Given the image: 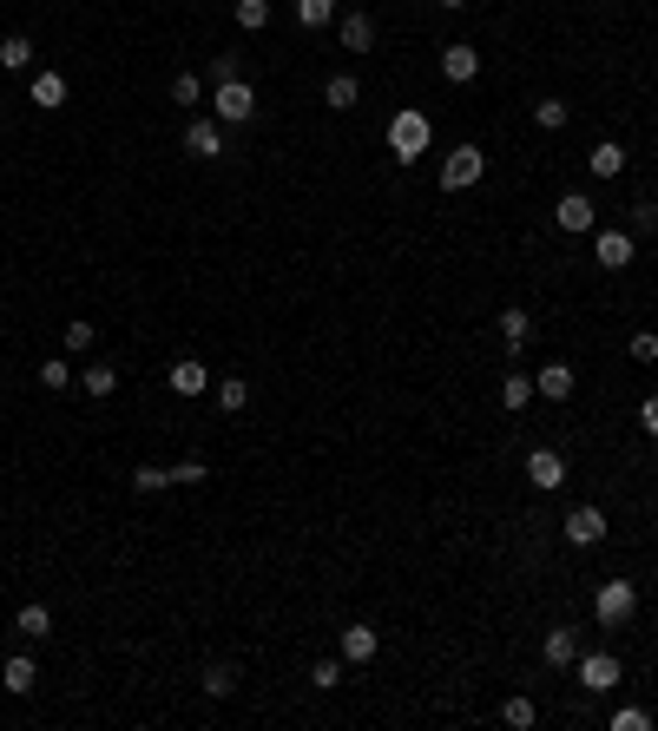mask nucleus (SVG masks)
Wrapping results in <instances>:
<instances>
[{
	"mask_svg": "<svg viewBox=\"0 0 658 731\" xmlns=\"http://www.w3.org/2000/svg\"><path fill=\"white\" fill-rule=\"evenodd\" d=\"M586 165H593V178H619V172H626V145H619V139H599Z\"/></svg>",
	"mask_w": 658,
	"mask_h": 731,
	"instance_id": "nucleus-18",
	"label": "nucleus"
},
{
	"mask_svg": "<svg viewBox=\"0 0 658 731\" xmlns=\"http://www.w3.org/2000/svg\"><path fill=\"white\" fill-rule=\"evenodd\" d=\"M211 80H244V60H237V53H218V60H211Z\"/></svg>",
	"mask_w": 658,
	"mask_h": 731,
	"instance_id": "nucleus-40",
	"label": "nucleus"
},
{
	"mask_svg": "<svg viewBox=\"0 0 658 731\" xmlns=\"http://www.w3.org/2000/svg\"><path fill=\"white\" fill-rule=\"evenodd\" d=\"M66 382H73L66 356H47V363H40V389H66Z\"/></svg>",
	"mask_w": 658,
	"mask_h": 731,
	"instance_id": "nucleus-35",
	"label": "nucleus"
},
{
	"mask_svg": "<svg viewBox=\"0 0 658 731\" xmlns=\"http://www.w3.org/2000/svg\"><path fill=\"white\" fill-rule=\"evenodd\" d=\"M310 685H316V692H336V685H343V659H316Z\"/></svg>",
	"mask_w": 658,
	"mask_h": 731,
	"instance_id": "nucleus-34",
	"label": "nucleus"
},
{
	"mask_svg": "<svg viewBox=\"0 0 658 731\" xmlns=\"http://www.w3.org/2000/svg\"><path fill=\"white\" fill-rule=\"evenodd\" d=\"M573 672H580V685L593 692V699L619 685V659H612V652H580V659H573Z\"/></svg>",
	"mask_w": 658,
	"mask_h": 731,
	"instance_id": "nucleus-6",
	"label": "nucleus"
},
{
	"mask_svg": "<svg viewBox=\"0 0 658 731\" xmlns=\"http://www.w3.org/2000/svg\"><path fill=\"white\" fill-rule=\"evenodd\" d=\"M527 481H533L540 494L566 488V455H560V448H533V455H527Z\"/></svg>",
	"mask_w": 658,
	"mask_h": 731,
	"instance_id": "nucleus-8",
	"label": "nucleus"
},
{
	"mask_svg": "<svg viewBox=\"0 0 658 731\" xmlns=\"http://www.w3.org/2000/svg\"><path fill=\"white\" fill-rule=\"evenodd\" d=\"M632 613H639V587H632V580H606V587L593 593V620L599 626H626Z\"/></svg>",
	"mask_w": 658,
	"mask_h": 731,
	"instance_id": "nucleus-3",
	"label": "nucleus"
},
{
	"mask_svg": "<svg viewBox=\"0 0 658 731\" xmlns=\"http://www.w3.org/2000/svg\"><path fill=\"white\" fill-rule=\"evenodd\" d=\"M527 402H533V376H527V369H514V376L501 382V409H527Z\"/></svg>",
	"mask_w": 658,
	"mask_h": 731,
	"instance_id": "nucleus-25",
	"label": "nucleus"
},
{
	"mask_svg": "<svg viewBox=\"0 0 658 731\" xmlns=\"http://www.w3.org/2000/svg\"><path fill=\"white\" fill-rule=\"evenodd\" d=\"M639 429L658 442V396H645V402H639Z\"/></svg>",
	"mask_w": 658,
	"mask_h": 731,
	"instance_id": "nucleus-42",
	"label": "nucleus"
},
{
	"mask_svg": "<svg viewBox=\"0 0 658 731\" xmlns=\"http://www.w3.org/2000/svg\"><path fill=\"white\" fill-rule=\"evenodd\" d=\"M211 119H218V126H251L257 119V93L244 80H224L218 93H211Z\"/></svg>",
	"mask_w": 658,
	"mask_h": 731,
	"instance_id": "nucleus-2",
	"label": "nucleus"
},
{
	"mask_svg": "<svg viewBox=\"0 0 658 731\" xmlns=\"http://www.w3.org/2000/svg\"><path fill=\"white\" fill-rule=\"evenodd\" d=\"M428 145H435L428 112H422V106H402V112L389 119V159H395V165H415V159H428Z\"/></svg>",
	"mask_w": 658,
	"mask_h": 731,
	"instance_id": "nucleus-1",
	"label": "nucleus"
},
{
	"mask_svg": "<svg viewBox=\"0 0 658 731\" xmlns=\"http://www.w3.org/2000/svg\"><path fill=\"white\" fill-rule=\"evenodd\" d=\"M593 218H599V205L586 191H566L560 205H553V224H560V231H593Z\"/></svg>",
	"mask_w": 658,
	"mask_h": 731,
	"instance_id": "nucleus-9",
	"label": "nucleus"
},
{
	"mask_svg": "<svg viewBox=\"0 0 658 731\" xmlns=\"http://www.w3.org/2000/svg\"><path fill=\"white\" fill-rule=\"evenodd\" d=\"M560 534H566L573 547H599V541H606V508H593V501H586V508H573V514L560 521Z\"/></svg>",
	"mask_w": 658,
	"mask_h": 731,
	"instance_id": "nucleus-5",
	"label": "nucleus"
},
{
	"mask_svg": "<svg viewBox=\"0 0 658 731\" xmlns=\"http://www.w3.org/2000/svg\"><path fill=\"white\" fill-rule=\"evenodd\" d=\"M593 257H599V271H626L632 257H639V238H632V231H599Z\"/></svg>",
	"mask_w": 658,
	"mask_h": 731,
	"instance_id": "nucleus-7",
	"label": "nucleus"
},
{
	"mask_svg": "<svg viewBox=\"0 0 658 731\" xmlns=\"http://www.w3.org/2000/svg\"><path fill=\"white\" fill-rule=\"evenodd\" d=\"M329 14H336V0H297V27H310V33H323Z\"/></svg>",
	"mask_w": 658,
	"mask_h": 731,
	"instance_id": "nucleus-27",
	"label": "nucleus"
},
{
	"mask_svg": "<svg viewBox=\"0 0 658 731\" xmlns=\"http://www.w3.org/2000/svg\"><path fill=\"white\" fill-rule=\"evenodd\" d=\"M573 659H580V633H573V626H553L547 633V666H573Z\"/></svg>",
	"mask_w": 658,
	"mask_h": 731,
	"instance_id": "nucleus-17",
	"label": "nucleus"
},
{
	"mask_svg": "<svg viewBox=\"0 0 658 731\" xmlns=\"http://www.w3.org/2000/svg\"><path fill=\"white\" fill-rule=\"evenodd\" d=\"M172 481L178 488H198V481H211V468L204 461H172Z\"/></svg>",
	"mask_w": 658,
	"mask_h": 731,
	"instance_id": "nucleus-38",
	"label": "nucleus"
},
{
	"mask_svg": "<svg viewBox=\"0 0 658 731\" xmlns=\"http://www.w3.org/2000/svg\"><path fill=\"white\" fill-rule=\"evenodd\" d=\"M626 350H632V363H658V330H639Z\"/></svg>",
	"mask_w": 658,
	"mask_h": 731,
	"instance_id": "nucleus-39",
	"label": "nucleus"
},
{
	"mask_svg": "<svg viewBox=\"0 0 658 731\" xmlns=\"http://www.w3.org/2000/svg\"><path fill=\"white\" fill-rule=\"evenodd\" d=\"M336 40H343V53H369V47H376V40H382V33H376V20H369V14H362V7H356V14H343V27H336Z\"/></svg>",
	"mask_w": 658,
	"mask_h": 731,
	"instance_id": "nucleus-11",
	"label": "nucleus"
},
{
	"mask_svg": "<svg viewBox=\"0 0 658 731\" xmlns=\"http://www.w3.org/2000/svg\"><path fill=\"white\" fill-rule=\"evenodd\" d=\"M435 7H468V0H435Z\"/></svg>",
	"mask_w": 658,
	"mask_h": 731,
	"instance_id": "nucleus-43",
	"label": "nucleus"
},
{
	"mask_svg": "<svg viewBox=\"0 0 658 731\" xmlns=\"http://www.w3.org/2000/svg\"><path fill=\"white\" fill-rule=\"evenodd\" d=\"M204 389H211V369L198 363V356H185V363H172V396H204Z\"/></svg>",
	"mask_w": 658,
	"mask_h": 731,
	"instance_id": "nucleus-13",
	"label": "nucleus"
},
{
	"mask_svg": "<svg viewBox=\"0 0 658 731\" xmlns=\"http://www.w3.org/2000/svg\"><path fill=\"white\" fill-rule=\"evenodd\" d=\"M93 343H99V330H93L86 317H73V323H66V356H86Z\"/></svg>",
	"mask_w": 658,
	"mask_h": 731,
	"instance_id": "nucleus-30",
	"label": "nucleus"
},
{
	"mask_svg": "<svg viewBox=\"0 0 658 731\" xmlns=\"http://www.w3.org/2000/svg\"><path fill=\"white\" fill-rule=\"evenodd\" d=\"M501 725H514V731H533V725H540L533 699H507V705H501Z\"/></svg>",
	"mask_w": 658,
	"mask_h": 731,
	"instance_id": "nucleus-32",
	"label": "nucleus"
},
{
	"mask_svg": "<svg viewBox=\"0 0 658 731\" xmlns=\"http://www.w3.org/2000/svg\"><path fill=\"white\" fill-rule=\"evenodd\" d=\"M566 119H573V106H566V99H540V106H533V126H540V132H560Z\"/></svg>",
	"mask_w": 658,
	"mask_h": 731,
	"instance_id": "nucleus-26",
	"label": "nucleus"
},
{
	"mask_svg": "<svg viewBox=\"0 0 658 731\" xmlns=\"http://www.w3.org/2000/svg\"><path fill=\"white\" fill-rule=\"evenodd\" d=\"M231 14H237V27H244V33H257V27H270V0H237Z\"/></svg>",
	"mask_w": 658,
	"mask_h": 731,
	"instance_id": "nucleus-29",
	"label": "nucleus"
},
{
	"mask_svg": "<svg viewBox=\"0 0 658 731\" xmlns=\"http://www.w3.org/2000/svg\"><path fill=\"white\" fill-rule=\"evenodd\" d=\"M356 99H362V86L349 80V73H329V80H323V106H329V112H349Z\"/></svg>",
	"mask_w": 658,
	"mask_h": 731,
	"instance_id": "nucleus-19",
	"label": "nucleus"
},
{
	"mask_svg": "<svg viewBox=\"0 0 658 731\" xmlns=\"http://www.w3.org/2000/svg\"><path fill=\"white\" fill-rule=\"evenodd\" d=\"M501 336H507V350H527L533 343V317L527 310H501Z\"/></svg>",
	"mask_w": 658,
	"mask_h": 731,
	"instance_id": "nucleus-23",
	"label": "nucleus"
},
{
	"mask_svg": "<svg viewBox=\"0 0 658 731\" xmlns=\"http://www.w3.org/2000/svg\"><path fill=\"white\" fill-rule=\"evenodd\" d=\"M481 172H487V152H481V145H455V152L441 159V185H448V191H468Z\"/></svg>",
	"mask_w": 658,
	"mask_h": 731,
	"instance_id": "nucleus-4",
	"label": "nucleus"
},
{
	"mask_svg": "<svg viewBox=\"0 0 658 731\" xmlns=\"http://www.w3.org/2000/svg\"><path fill=\"white\" fill-rule=\"evenodd\" d=\"M573 382H580V376H573V363H547L540 376H533V396H547V402H566V396H573Z\"/></svg>",
	"mask_w": 658,
	"mask_h": 731,
	"instance_id": "nucleus-12",
	"label": "nucleus"
},
{
	"mask_svg": "<svg viewBox=\"0 0 658 731\" xmlns=\"http://www.w3.org/2000/svg\"><path fill=\"white\" fill-rule=\"evenodd\" d=\"M132 488H139V494H158V488H172V468H158V461H145V468H132Z\"/></svg>",
	"mask_w": 658,
	"mask_h": 731,
	"instance_id": "nucleus-31",
	"label": "nucleus"
},
{
	"mask_svg": "<svg viewBox=\"0 0 658 731\" xmlns=\"http://www.w3.org/2000/svg\"><path fill=\"white\" fill-rule=\"evenodd\" d=\"M33 106H66V73H33Z\"/></svg>",
	"mask_w": 658,
	"mask_h": 731,
	"instance_id": "nucleus-22",
	"label": "nucleus"
},
{
	"mask_svg": "<svg viewBox=\"0 0 658 731\" xmlns=\"http://www.w3.org/2000/svg\"><path fill=\"white\" fill-rule=\"evenodd\" d=\"M612 731H652V712H645V705H626V712H612Z\"/></svg>",
	"mask_w": 658,
	"mask_h": 731,
	"instance_id": "nucleus-36",
	"label": "nucleus"
},
{
	"mask_svg": "<svg viewBox=\"0 0 658 731\" xmlns=\"http://www.w3.org/2000/svg\"><path fill=\"white\" fill-rule=\"evenodd\" d=\"M33 679H40V672H33V659H27V652H14V659L0 666V685H7L14 699H27V692H33Z\"/></svg>",
	"mask_w": 658,
	"mask_h": 731,
	"instance_id": "nucleus-16",
	"label": "nucleus"
},
{
	"mask_svg": "<svg viewBox=\"0 0 658 731\" xmlns=\"http://www.w3.org/2000/svg\"><path fill=\"white\" fill-rule=\"evenodd\" d=\"M211 396H218V415H237L244 402H251V382H244V376H224V382H211Z\"/></svg>",
	"mask_w": 658,
	"mask_h": 731,
	"instance_id": "nucleus-21",
	"label": "nucleus"
},
{
	"mask_svg": "<svg viewBox=\"0 0 658 731\" xmlns=\"http://www.w3.org/2000/svg\"><path fill=\"white\" fill-rule=\"evenodd\" d=\"M639 231H658V205H645V198L632 205V238H639Z\"/></svg>",
	"mask_w": 658,
	"mask_h": 731,
	"instance_id": "nucleus-41",
	"label": "nucleus"
},
{
	"mask_svg": "<svg viewBox=\"0 0 658 731\" xmlns=\"http://www.w3.org/2000/svg\"><path fill=\"white\" fill-rule=\"evenodd\" d=\"M172 99H178V106H198V99H204V80H198V73H178V80H172Z\"/></svg>",
	"mask_w": 658,
	"mask_h": 731,
	"instance_id": "nucleus-37",
	"label": "nucleus"
},
{
	"mask_svg": "<svg viewBox=\"0 0 658 731\" xmlns=\"http://www.w3.org/2000/svg\"><path fill=\"white\" fill-rule=\"evenodd\" d=\"M441 73H448V80H455V86H468L474 73H481V53H474L468 40H455V47L441 53Z\"/></svg>",
	"mask_w": 658,
	"mask_h": 731,
	"instance_id": "nucleus-14",
	"label": "nucleus"
},
{
	"mask_svg": "<svg viewBox=\"0 0 658 731\" xmlns=\"http://www.w3.org/2000/svg\"><path fill=\"white\" fill-rule=\"evenodd\" d=\"M237 692V672L231 666H204V699H231Z\"/></svg>",
	"mask_w": 658,
	"mask_h": 731,
	"instance_id": "nucleus-28",
	"label": "nucleus"
},
{
	"mask_svg": "<svg viewBox=\"0 0 658 731\" xmlns=\"http://www.w3.org/2000/svg\"><path fill=\"white\" fill-rule=\"evenodd\" d=\"M376 652H382L376 626H343V659H356V666H362V659H376Z\"/></svg>",
	"mask_w": 658,
	"mask_h": 731,
	"instance_id": "nucleus-15",
	"label": "nucleus"
},
{
	"mask_svg": "<svg viewBox=\"0 0 658 731\" xmlns=\"http://www.w3.org/2000/svg\"><path fill=\"white\" fill-rule=\"evenodd\" d=\"M0 66H7V73H33V40L27 33H7V40H0Z\"/></svg>",
	"mask_w": 658,
	"mask_h": 731,
	"instance_id": "nucleus-20",
	"label": "nucleus"
},
{
	"mask_svg": "<svg viewBox=\"0 0 658 731\" xmlns=\"http://www.w3.org/2000/svg\"><path fill=\"white\" fill-rule=\"evenodd\" d=\"M79 382H86V396H99V402H106V396H119V369H112V363H93Z\"/></svg>",
	"mask_w": 658,
	"mask_h": 731,
	"instance_id": "nucleus-24",
	"label": "nucleus"
},
{
	"mask_svg": "<svg viewBox=\"0 0 658 731\" xmlns=\"http://www.w3.org/2000/svg\"><path fill=\"white\" fill-rule=\"evenodd\" d=\"M185 152L191 159H224V126L218 119H191L185 126Z\"/></svg>",
	"mask_w": 658,
	"mask_h": 731,
	"instance_id": "nucleus-10",
	"label": "nucleus"
},
{
	"mask_svg": "<svg viewBox=\"0 0 658 731\" xmlns=\"http://www.w3.org/2000/svg\"><path fill=\"white\" fill-rule=\"evenodd\" d=\"M20 633H27V639H47L53 633V613H47V606H20Z\"/></svg>",
	"mask_w": 658,
	"mask_h": 731,
	"instance_id": "nucleus-33",
	"label": "nucleus"
}]
</instances>
